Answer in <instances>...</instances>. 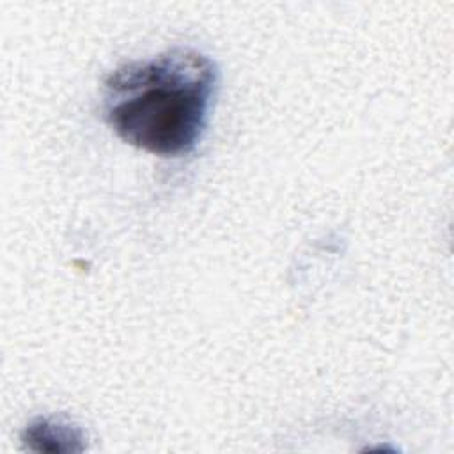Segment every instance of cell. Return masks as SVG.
Listing matches in <instances>:
<instances>
[{"mask_svg": "<svg viewBox=\"0 0 454 454\" xmlns=\"http://www.w3.org/2000/svg\"><path fill=\"white\" fill-rule=\"evenodd\" d=\"M216 87L218 69L207 55L174 48L112 71L103 83V115L126 144L181 156L202 138Z\"/></svg>", "mask_w": 454, "mask_h": 454, "instance_id": "6da1fadb", "label": "cell"}, {"mask_svg": "<svg viewBox=\"0 0 454 454\" xmlns=\"http://www.w3.org/2000/svg\"><path fill=\"white\" fill-rule=\"evenodd\" d=\"M23 445L32 452L71 454L85 450L82 429L60 417H35L21 433Z\"/></svg>", "mask_w": 454, "mask_h": 454, "instance_id": "7a4b0ae2", "label": "cell"}]
</instances>
